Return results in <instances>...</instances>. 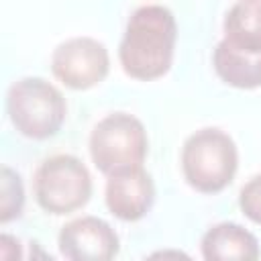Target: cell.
I'll return each mask as SVG.
<instances>
[{
    "label": "cell",
    "instance_id": "2",
    "mask_svg": "<svg viewBox=\"0 0 261 261\" xmlns=\"http://www.w3.org/2000/svg\"><path fill=\"white\" fill-rule=\"evenodd\" d=\"M239 169V149L228 133L206 126L192 133L181 147V171L190 188L218 194L228 188Z\"/></svg>",
    "mask_w": 261,
    "mask_h": 261
},
{
    "label": "cell",
    "instance_id": "8",
    "mask_svg": "<svg viewBox=\"0 0 261 261\" xmlns=\"http://www.w3.org/2000/svg\"><path fill=\"white\" fill-rule=\"evenodd\" d=\"M106 177L104 202L114 218L122 222H137L151 212L155 204V184L143 165L122 169Z\"/></svg>",
    "mask_w": 261,
    "mask_h": 261
},
{
    "label": "cell",
    "instance_id": "7",
    "mask_svg": "<svg viewBox=\"0 0 261 261\" xmlns=\"http://www.w3.org/2000/svg\"><path fill=\"white\" fill-rule=\"evenodd\" d=\"M57 247L71 261H110L120 251V239L106 220L88 214L61 226Z\"/></svg>",
    "mask_w": 261,
    "mask_h": 261
},
{
    "label": "cell",
    "instance_id": "5",
    "mask_svg": "<svg viewBox=\"0 0 261 261\" xmlns=\"http://www.w3.org/2000/svg\"><path fill=\"white\" fill-rule=\"evenodd\" d=\"M35 200L41 210L65 216L90 202L92 175L75 155L59 153L43 159L33 177Z\"/></svg>",
    "mask_w": 261,
    "mask_h": 261
},
{
    "label": "cell",
    "instance_id": "12",
    "mask_svg": "<svg viewBox=\"0 0 261 261\" xmlns=\"http://www.w3.org/2000/svg\"><path fill=\"white\" fill-rule=\"evenodd\" d=\"M24 208V188L20 175L10 169L8 165H2L0 175V222L8 224L10 220L18 218Z\"/></svg>",
    "mask_w": 261,
    "mask_h": 261
},
{
    "label": "cell",
    "instance_id": "10",
    "mask_svg": "<svg viewBox=\"0 0 261 261\" xmlns=\"http://www.w3.org/2000/svg\"><path fill=\"white\" fill-rule=\"evenodd\" d=\"M216 75L230 88L255 90L261 88V53H247L220 41L212 55Z\"/></svg>",
    "mask_w": 261,
    "mask_h": 261
},
{
    "label": "cell",
    "instance_id": "13",
    "mask_svg": "<svg viewBox=\"0 0 261 261\" xmlns=\"http://www.w3.org/2000/svg\"><path fill=\"white\" fill-rule=\"evenodd\" d=\"M241 212L255 224H261V173L253 175L239 192Z\"/></svg>",
    "mask_w": 261,
    "mask_h": 261
},
{
    "label": "cell",
    "instance_id": "4",
    "mask_svg": "<svg viewBox=\"0 0 261 261\" xmlns=\"http://www.w3.org/2000/svg\"><path fill=\"white\" fill-rule=\"evenodd\" d=\"M88 149L92 163L104 175L141 167L149 153L145 124L130 112H110L94 124Z\"/></svg>",
    "mask_w": 261,
    "mask_h": 261
},
{
    "label": "cell",
    "instance_id": "3",
    "mask_svg": "<svg viewBox=\"0 0 261 261\" xmlns=\"http://www.w3.org/2000/svg\"><path fill=\"white\" fill-rule=\"evenodd\" d=\"M6 114L22 137L47 141L61 130L67 116V102L51 82L31 75L10 84L6 92Z\"/></svg>",
    "mask_w": 261,
    "mask_h": 261
},
{
    "label": "cell",
    "instance_id": "1",
    "mask_svg": "<svg viewBox=\"0 0 261 261\" xmlns=\"http://www.w3.org/2000/svg\"><path fill=\"white\" fill-rule=\"evenodd\" d=\"M177 22L173 12L161 4L137 8L124 27L118 61L122 71L141 82L163 77L173 63Z\"/></svg>",
    "mask_w": 261,
    "mask_h": 261
},
{
    "label": "cell",
    "instance_id": "6",
    "mask_svg": "<svg viewBox=\"0 0 261 261\" xmlns=\"http://www.w3.org/2000/svg\"><path fill=\"white\" fill-rule=\"evenodd\" d=\"M51 71L65 88L90 90L106 80L110 55L106 45L94 37H71L53 49Z\"/></svg>",
    "mask_w": 261,
    "mask_h": 261
},
{
    "label": "cell",
    "instance_id": "11",
    "mask_svg": "<svg viewBox=\"0 0 261 261\" xmlns=\"http://www.w3.org/2000/svg\"><path fill=\"white\" fill-rule=\"evenodd\" d=\"M224 37L230 47L261 53V0H241L224 16Z\"/></svg>",
    "mask_w": 261,
    "mask_h": 261
},
{
    "label": "cell",
    "instance_id": "9",
    "mask_svg": "<svg viewBox=\"0 0 261 261\" xmlns=\"http://www.w3.org/2000/svg\"><path fill=\"white\" fill-rule=\"evenodd\" d=\"M200 251L206 261H255L261 257L257 237L237 222H218L210 226Z\"/></svg>",
    "mask_w": 261,
    "mask_h": 261
}]
</instances>
